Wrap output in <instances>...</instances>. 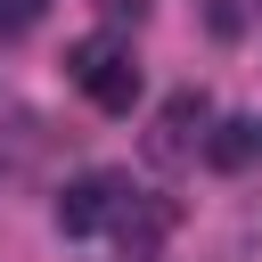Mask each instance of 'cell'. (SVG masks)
Segmentation results:
<instances>
[{
    "mask_svg": "<svg viewBox=\"0 0 262 262\" xmlns=\"http://www.w3.org/2000/svg\"><path fill=\"white\" fill-rule=\"evenodd\" d=\"M66 74H74V90H82L90 106H106V115H131V106H139V57H131V41H115V33H82V41L66 49Z\"/></svg>",
    "mask_w": 262,
    "mask_h": 262,
    "instance_id": "cell-1",
    "label": "cell"
},
{
    "mask_svg": "<svg viewBox=\"0 0 262 262\" xmlns=\"http://www.w3.org/2000/svg\"><path fill=\"white\" fill-rule=\"evenodd\" d=\"M188 123H205V98H172L164 106V123H156V156H188Z\"/></svg>",
    "mask_w": 262,
    "mask_h": 262,
    "instance_id": "cell-2",
    "label": "cell"
},
{
    "mask_svg": "<svg viewBox=\"0 0 262 262\" xmlns=\"http://www.w3.org/2000/svg\"><path fill=\"white\" fill-rule=\"evenodd\" d=\"M205 156H213V164H221V172H237V164H246V156H254V123H221V131H213V139H205Z\"/></svg>",
    "mask_w": 262,
    "mask_h": 262,
    "instance_id": "cell-3",
    "label": "cell"
},
{
    "mask_svg": "<svg viewBox=\"0 0 262 262\" xmlns=\"http://www.w3.org/2000/svg\"><path fill=\"white\" fill-rule=\"evenodd\" d=\"M41 8H49V0H0V41L33 33V25H41Z\"/></svg>",
    "mask_w": 262,
    "mask_h": 262,
    "instance_id": "cell-4",
    "label": "cell"
},
{
    "mask_svg": "<svg viewBox=\"0 0 262 262\" xmlns=\"http://www.w3.org/2000/svg\"><path fill=\"white\" fill-rule=\"evenodd\" d=\"M98 8H106V16H131V25L147 16V0H98Z\"/></svg>",
    "mask_w": 262,
    "mask_h": 262,
    "instance_id": "cell-5",
    "label": "cell"
}]
</instances>
